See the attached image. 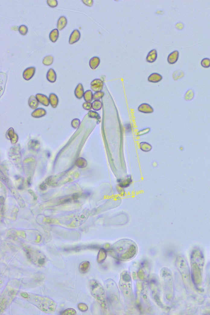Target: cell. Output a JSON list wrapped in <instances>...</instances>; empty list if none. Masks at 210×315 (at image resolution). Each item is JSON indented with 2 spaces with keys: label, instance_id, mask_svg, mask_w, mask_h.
I'll list each match as a JSON object with an SVG mask.
<instances>
[{
  "label": "cell",
  "instance_id": "obj_29",
  "mask_svg": "<svg viewBox=\"0 0 210 315\" xmlns=\"http://www.w3.org/2000/svg\"><path fill=\"white\" fill-rule=\"evenodd\" d=\"M93 91L91 90H88L85 91L84 95V98L86 102L91 103L93 99Z\"/></svg>",
  "mask_w": 210,
  "mask_h": 315
},
{
  "label": "cell",
  "instance_id": "obj_45",
  "mask_svg": "<svg viewBox=\"0 0 210 315\" xmlns=\"http://www.w3.org/2000/svg\"><path fill=\"white\" fill-rule=\"evenodd\" d=\"M175 27L178 30H183L184 25L183 23L178 22L177 23H176V25H175Z\"/></svg>",
  "mask_w": 210,
  "mask_h": 315
},
{
  "label": "cell",
  "instance_id": "obj_9",
  "mask_svg": "<svg viewBox=\"0 0 210 315\" xmlns=\"http://www.w3.org/2000/svg\"><path fill=\"white\" fill-rule=\"evenodd\" d=\"M10 286H8V288H6L5 289V291H4L3 292V296H1V297H4V298H1V301L2 300H4V299H5L6 297H8V304H10V301H12L11 300L13 299V298L15 297V296L16 295V291H15V289H11V287H10Z\"/></svg>",
  "mask_w": 210,
  "mask_h": 315
},
{
  "label": "cell",
  "instance_id": "obj_14",
  "mask_svg": "<svg viewBox=\"0 0 210 315\" xmlns=\"http://www.w3.org/2000/svg\"><path fill=\"white\" fill-rule=\"evenodd\" d=\"M179 57V52L178 51H174L171 52L170 54L168 55L167 61L168 63L171 65L174 64L177 62Z\"/></svg>",
  "mask_w": 210,
  "mask_h": 315
},
{
  "label": "cell",
  "instance_id": "obj_24",
  "mask_svg": "<svg viewBox=\"0 0 210 315\" xmlns=\"http://www.w3.org/2000/svg\"><path fill=\"white\" fill-rule=\"evenodd\" d=\"M46 115V111L43 108H37L32 113V116L34 118H40Z\"/></svg>",
  "mask_w": 210,
  "mask_h": 315
},
{
  "label": "cell",
  "instance_id": "obj_23",
  "mask_svg": "<svg viewBox=\"0 0 210 315\" xmlns=\"http://www.w3.org/2000/svg\"><path fill=\"white\" fill-rule=\"evenodd\" d=\"M49 103L52 108H56L59 104V98L54 93H51L49 96Z\"/></svg>",
  "mask_w": 210,
  "mask_h": 315
},
{
  "label": "cell",
  "instance_id": "obj_19",
  "mask_svg": "<svg viewBox=\"0 0 210 315\" xmlns=\"http://www.w3.org/2000/svg\"><path fill=\"white\" fill-rule=\"evenodd\" d=\"M67 24V19L65 16H61L58 20L57 27L59 30H63Z\"/></svg>",
  "mask_w": 210,
  "mask_h": 315
},
{
  "label": "cell",
  "instance_id": "obj_47",
  "mask_svg": "<svg viewBox=\"0 0 210 315\" xmlns=\"http://www.w3.org/2000/svg\"><path fill=\"white\" fill-rule=\"evenodd\" d=\"M125 131L126 133H131L132 132V127H131L130 123H128L125 126Z\"/></svg>",
  "mask_w": 210,
  "mask_h": 315
},
{
  "label": "cell",
  "instance_id": "obj_6",
  "mask_svg": "<svg viewBox=\"0 0 210 315\" xmlns=\"http://www.w3.org/2000/svg\"><path fill=\"white\" fill-rule=\"evenodd\" d=\"M176 264L182 275L183 281L185 283L188 284L190 281V272L187 261L183 257H179L177 259Z\"/></svg>",
  "mask_w": 210,
  "mask_h": 315
},
{
  "label": "cell",
  "instance_id": "obj_1",
  "mask_svg": "<svg viewBox=\"0 0 210 315\" xmlns=\"http://www.w3.org/2000/svg\"><path fill=\"white\" fill-rule=\"evenodd\" d=\"M109 252L111 256L116 259L120 261H129L136 256L138 247L133 240L122 239L115 243Z\"/></svg>",
  "mask_w": 210,
  "mask_h": 315
},
{
  "label": "cell",
  "instance_id": "obj_25",
  "mask_svg": "<svg viewBox=\"0 0 210 315\" xmlns=\"http://www.w3.org/2000/svg\"><path fill=\"white\" fill-rule=\"evenodd\" d=\"M59 30H58V29L55 28L54 30H52L49 33V40L52 43L56 42L59 39Z\"/></svg>",
  "mask_w": 210,
  "mask_h": 315
},
{
  "label": "cell",
  "instance_id": "obj_16",
  "mask_svg": "<svg viewBox=\"0 0 210 315\" xmlns=\"http://www.w3.org/2000/svg\"><path fill=\"white\" fill-rule=\"evenodd\" d=\"M36 97L38 100L39 103L44 105L45 106H49V98L47 97V96L42 94H37L36 95Z\"/></svg>",
  "mask_w": 210,
  "mask_h": 315
},
{
  "label": "cell",
  "instance_id": "obj_17",
  "mask_svg": "<svg viewBox=\"0 0 210 315\" xmlns=\"http://www.w3.org/2000/svg\"><path fill=\"white\" fill-rule=\"evenodd\" d=\"M84 88L82 84L79 83L76 87L75 90V95L76 97L79 99H81L84 97Z\"/></svg>",
  "mask_w": 210,
  "mask_h": 315
},
{
  "label": "cell",
  "instance_id": "obj_30",
  "mask_svg": "<svg viewBox=\"0 0 210 315\" xmlns=\"http://www.w3.org/2000/svg\"><path fill=\"white\" fill-rule=\"evenodd\" d=\"M43 64L45 66H50L54 62V57L52 55H48L44 57L43 59Z\"/></svg>",
  "mask_w": 210,
  "mask_h": 315
},
{
  "label": "cell",
  "instance_id": "obj_43",
  "mask_svg": "<svg viewBox=\"0 0 210 315\" xmlns=\"http://www.w3.org/2000/svg\"><path fill=\"white\" fill-rule=\"evenodd\" d=\"M78 308L79 310H81V311H85L87 310L88 309V307H87V305L85 304H83V303H81L78 305Z\"/></svg>",
  "mask_w": 210,
  "mask_h": 315
},
{
  "label": "cell",
  "instance_id": "obj_36",
  "mask_svg": "<svg viewBox=\"0 0 210 315\" xmlns=\"http://www.w3.org/2000/svg\"><path fill=\"white\" fill-rule=\"evenodd\" d=\"M18 32L22 35L25 36L28 32V28L26 25H22L18 27Z\"/></svg>",
  "mask_w": 210,
  "mask_h": 315
},
{
  "label": "cell",
  "instance_id": "obj_8",
  "mask_svg": "<svg viewBox=\"0 0 210 315\" xmlns=\"http://www.w3.org/2000/svg\"><path fill=\"white\" fill-rule=\"evenodd\" d=\"M103 81L100 79H95L91 83V90L95 92L101 91L103 89Z\"/></svg>",
  "mask_w": 210,
  "mask_h": 315
},
{
  "label": "cell",
  "instance_id": "obj_35",
  "mask_svg": "<svg viewBox=\"0 0 210 315\" xmlns=\"http://www.w3.org/2000/svg\"><path fill=\"white\" fill-rule=\"evenodd\" d=\"M88 115L89 116V117L92 118H95V119H96L97 120H98L99 122L100 121L101 118L100 117L99 114L97 113V112H96V111L90 110V111H89L88 113Z\"/></svg>",
  "mask_w": 210,
  "mask_h": 315
},
{
  "label": "cell",
  "instance_id": "obj_21",
  "mask_svg": "<svg viewBox=\"0 0 210 315\" xmlns=\"http://www.w3.org/2000/svg\"><path fill=\"white\" fill-rule=\"evenodd\" d=\"M46 78L47 81L50 83H55L56 81L57 75L55 71L52 68L49 69L46 74Z\"/></svg>",
  "mask_w": 210,
  "mask_h": 315
},
{
  "label": "cell",
  "instance_id": "obj_3",
  "mask_svg": "<svg viewBox=\"0 0 210 315\" xmlns=\"http://www.w3.org/2000/svg\"><path fill=\"white\" fill-rule=\"evenodd\" d=\"M161 278L163 285H164V291H166L167 296L169 297V299L172 297L173 293V283L170 270L166 268L162 269L161 271Z\"/></svg>",
  "mask_w": 210,
  "mask_h": 315
},
{
  "label": "cell",
  "instance_id": "obj_7",
  "mask_svg": "<svg viewBox=\"0 0 210 315\" xmlns=\"http://www.w3.org/2000/svg\"><path fill=\"white\" fill-rule=\"evenodd\" d=\"M27 255L28 256V258L30 259L31 261H33L34 262H37L40 265H43L45 262V257L44 255L40 253H33L32 251L28 250H26Z\"/></svg>",
  "mask_w": 210,
  "mask_h": 315
},
{
  "label": "cell",
  "instance_id": "obj_4",
  "mask_svg": "<svg viewBox=\"0 0 210 315\" xmlns=\"http://www.w3.org/2000/svg\"><path fill=\"white\" fill-rule=\"evenodd\" d=\"M91 294L97 301L101 305L106 303V295L105 290L103 286L98 282L93 280L90 283Z\"/></svg>",
  "mask_w": 210,
  "mask_h": 315
},
{
  "label": "cell",
  "instance_id": "obj_39",
  "mask_svg": "<svg viewBox=\"0 0 210 315\" xmlns=\"http://www.w3.org/2000/svg\"><path fill=\"white\" fill-rule=\"evenodd\" d=\"M47 4L51 8H56L58 5V1L57 0H47Z\"/></svg>",
  "mask_w": 210,
  "mask_h": 315
},
{
  "label": "cell",
  "instance_id": "obj_34",
  "mask_svg": "<svg viewBox=\"0 0 210 315\" xmlns=\"http://www.w3.org/2000/svg\"><path fill=\"white\" fill-rule=\"evenodd\" d=\"M183 76V72L182 71H180V70L175 71L173 74V78L174 80L180 79L182 78Z\"/></svg>",
  "mask_w": 210,
  "mask_h": 315
},
{
  "label": "cell",
  "instance_id": "obj_40",
  "mask_svg": "<svg viewBox=\"0 0 210 315\" xmlns=\"http://www.w3.org/2000/svg\"><path fill=\"white\" fill-rule=\"evenodd\" d=\"M150 131V128H146L145 129L142 130H140L139 131H138V132L137 136H141V135H144L145 134H147Z\"/></svg>",
  "mask_w": 210,
  "mask_h": 315
},
{
  "label": "cell",
  "instance_id": "obj_28",
  "mask_svg": "<svg viewBox=\"0 0 210 315\" xmlns=\"http://www.w3.org/2000/svg\"><path fill=\"white\" fill-rule=\"evenodd\" d=\"M90 264L89 262H84L79 265V271L83 273L87 272L89 270Z\"/></svg>",
  "mask_w": 210,
  "mask_h": 315
},
{
  "label": "cell",
  "instance_id": "obj_41",
  "mask_svg": "<svg viewBox=\"0 0 210 315\" xmlns=\"http://www.w3.org/2000/svg\"><path fill=\"white\" fill-rule=\"evenodd\" d=\"M83 107L84 109L87 110H91L92 109V103H88V102H85L83 104Z\"/></svg>",
  "mask_w": 210,
  "mask_h": 315
},
{
  "label": "cell",
  "instance_id": "obj_10",
  "mask_svg": "<svg viewBox=\"0 0 210 315\" xmlns=\"http://www.w3.org/2000/svg\"><path fill=\"white\" fill-rule=\"evenodd\" d=\"M36 71L34 67H30L25 69L23 73V77L26 81H29L34 76Z\"/></svg>",
  "mask_w": 210,
  "mask_h": 315
},
{
  "label": "cell",
  "instance_id": "obj_37",
  "mask_svg": "<svg viewBox=\"0 0 210 315\" xmlns=\"http://www.w3.org/2000/svg\"><path fill=\"white\" fill-rule=\"evenodd\" d=\"M201 65L203 67L208 68L210 67V59L208 58H204L202 59L201 62Z\"/></svg>",
  "mask_w": 210,
  "mask_h": 315
},
{
  "label": "cell",
  "instance_id": "obj_33",
  "mask_svg": "<svg viewBox=\"0 0 210 315\" xmlns=\"http://www.w3.org/2000/svg\"><path fill=\"white\" fill-rule=\"evenodd\" d=\"M106 256H107V255H106V252L105 250L103 249H100L98 253V262L99 263L103 262L106 258Z\"/></svg>",
  "mask_w": 210,
  "mask_h": 315
},
{
  "label": "cell",
  "instance_id": "obj_12",
  "mask_svg": "<svg viewBox=\"0 0 210 315\" xmlns=\"http://www.w3.org/2000/svg\"><path fill=\"white\" fill-rule=\"evenodd\" d=\"M138 110L139 112L144 113H154V109L151 105L147 103H142L139 106Z\"/></svg>",
  "mask_w": 210,
  "mask_h": 315
},
{
  "label": "cell",
  "instance_id": "obj_2",
  "mask_svg": "<svg viewBox=\"0 0 210 315\" xmlns=\"http://www.w3.org/2000/svg\"><path fill=\"white\" fill-rule=\"evenodd\" d=\"M21 295L45 313H50L55 310L56 304L49 297L27 293H21Z\"/></svg>",
  "mask_w": 210,
  "mask_h": 315
},
{
  "label": "cell",
  "instance_id": "obj_20",
  "mask_svg": "<svg viewBox=\"0 0 210 315\" xmlns=\"http://www.w3.org/2000/svg\"><path fill=\"white\" fill-rule=\"evenodd\" d=\"M100 63V59L99 57H93L89 60V65L90 67L93 70H95L98 67Z\"/></svg>",
  "mask_w": 210,
  "mask_h": 315
},
{
  "label": "cell",
  "instance_id": "obj_5",
  "mask_svg": "<svg viewBox=\"0 0 210 315\" xmlns=\"http://www.w3.org/2000/svg\"><path fill=\"white\" fill-rule=\"evenodd\" d=\"M120 287L125 297L128 298L132 297V282L129 274L125 272L121 275Z\"/></svg>",
  "mask_w": 210,
  "mask_h": 315
},
{
  "label": "cell",
  "instance_id": "obj_18",
  "mask_svg": "<svg viewBox=\"0 0 210 315\" xmlns=\"http://www.w3.org/2000/svg\"><path fill=\"white\" fill-rule=\"evenodd\" d=\"M162 76L159 73H154L148 77V81L150 83H157L162 81Z\"/></svg>",
  "mask_w": 210,
  "mask_h": 315
},
{
  "label": "cell",
  "instance_id": "obj_11",
  "mask_svg": "<svg viewBox=\"0 0 210 315\" xmlns=\"http://www.w3.org/2000/svg\"><path fill=\"white\" fill-rule=\"evenodd\" d=\"M118 183L120 187L122 188H128L131 185L132 180L131 176H128L124 178L123 179H118L117 180Z\"/></svg>",
  "mask_w": 210,
  "mask_h": 315
},
{
  "label": "cell",
  "instance_id": "obj_38",
  "mask_svg": "<svg viewBox=\"0 0 210 315\" xmlns=\"http://www.w3.org/2000/svg\"><path fill=\"white\" fill-rule=\"evenodd\" d=\"M104 95H105V93L103 91H100L95 92L94 94V95H93V99H94L95 100H99V99H101L103 97Z\"/></svg>",
  "mask_w": 210,
  "mask_h": 315
},
{
  "label": "cell",
  "instance_id": "obj_46",
  "mask_svg": "<svg viewBox=\"0 0 210 315\" xmlns=\"http://www.w3.org/2000/svg\"><path fill=\"white\" fill-rule=\"evenodd\" d=\"M82 2L86 6H89V7H91L93 6V3H94L93 0H83Z\"/></svg>",
  "mask_w": 210,
  "mask_h": 315
},
{
  "label": "cell",
  "instance_id": "obj_27",
  "mask_svg": "<svg viewBox=\"0 0 210 315\" xmlns=\"http://www.w3.org/2000/svg\"><path fill=\"white\" fill-rule=\"evenodd\" d=\"M194 96H195V93H194V91L192 89H189L187 91H186L184 98L186 101H190L193 99Z\"/></svg>",
  "mask_w": 210,
  "mask_h": 315
},
{
  "label": "cell",
  "instance_id": "obj_32",
  "mask_svg": "<svg viewBox=\"0 0 210 315\" xmlns=\"http://www.w3.org/2000/svg\"><path fill=\"white\" fill-rule=\"evenodd\" d=\"M103 106V103L100 100H96L92 103V108L95 111H98L101 109Z\"/></svg>",
  "mask_w": 210,
  "mask_h": 315
},
{
  "label": "cell",
  "instance_id": "obj_42",
  "mask_svg": "<svg viewBox=\"0 0 210 315\" xmlns=\"http://www.w3.org/2000/svg\"><path fill=\"white\" fill-rule=\"evenodd\" d=\"M76 313V312L75 311V310H74L73 309H67L66 310H65V311H63L62 314L63 315H75Z\"/></svg>",
  "mask_w": 210,
  "mask_h": 315
},
{
  "label": "cell",
  "instance_id": "obj_44",
  "mask_svg": "<svg viewBox=\"0 0 210 315\" xmlns=\"http://www.w3.org/2000/svg\"><path fill=\"white\" fill-rule=\"evenodd\" d=\"M81 123V121L78 119H74L72 122V125L73 127L76 128L78 127Z\"/></svg>",
  "mask_w": 210,
  "mask_h": 315
},
{
  "label": "cell",
  "instance_id": "obj_15",
  "mask_svg": "<svg viewBox=\"0 0 210 315\" xmlns=\"http://www.w3.org/2000/svg\"><path fill=\"white\" fill-rule=\"evenodd\" d=\"M157 51L156 49H153L148 52L146 57V61L148 63H154L157 60Z\"/></svg>",
  "mask_w": 210,
  "mask_h": 315
},
{
  "label": "cell",
  "instance_id": "obj_31",
  "mask_svg": "<svg viewBox=\"0 0 210 315\" xmlns=\"http://www.w3.org/2000/svg\"><path fill=\"white\" fill-rule=\"evenodd\" d=\"M76 165L79 168H85L87 166V162L84 158H79L76 161Z\"/></svg>",
  "mask_w": 210,
  "mask_h": 315
},
{
  "label": "cell",
  "instance_id": "obj_22",
  "mask_svg": "<svg viewBox=\"0 0 210 315\" xmlns=\"http://www.w3.org/2000/svg\"><path fill=\"white\" fill-rule=\"evenodd\" d=\"M39 102L36 96L34 95L30 96L28 99V105L32 109H37L39 106Z\"/></svg>",
  "mask_w": 210,
  "mask_h": 315
},
{
  "label": "cell",
  "instance_id": "obj_13",
  "mask_svg": "<svg viewBox=\"0 0 210 315\" xmlns=\"http://www.w3.org/2000/svg\"><path fill=\"white\" fill-rule=\"evenodd\" d=\"M81 39V33L78 30H75L72 33L69 39V44H73L77 42Z\"/></svg>",
  "mask_w": 210,
  "mask_h": 315
},
{
  "label": "cell",
  "instance_id": "obj_26",
  "mask_svg": "<svg viewBox=\"0 0 210 315\" xmlns=\"http://www.w3.org/2000/svg\"><path fill=\"white\" fill-rule=\"evenodd\" d=\"M140 149L142 151L149 152L152 149V145L146 142H142L140 143Z\"/></svg>",
  "mask_w": 210,
  "mask_h": 315
}]
</instances>
